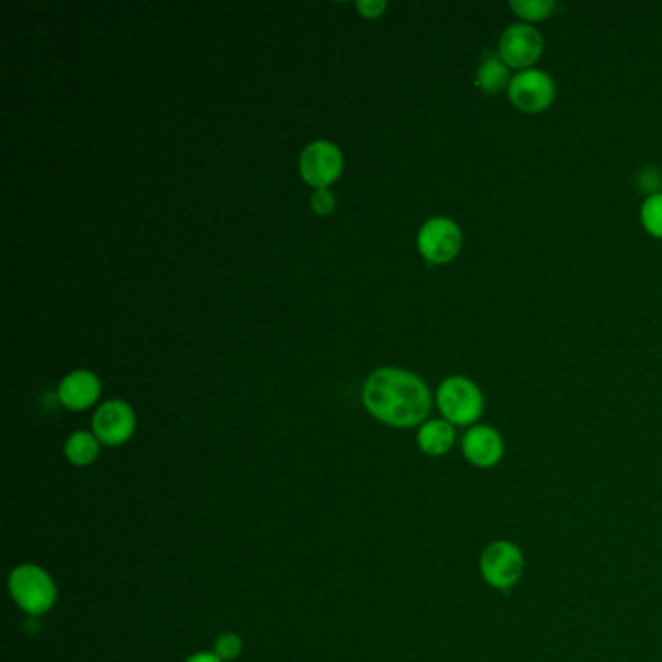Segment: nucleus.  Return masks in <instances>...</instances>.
Listing matches in <instances>:
<instances>
[{
	"label": "nucleus",
	"mask_w": 662,
	"mask_h": 662,
	"mask_svg": "<svg viewBox=\"0 0 662 662\" xmlns=\"http://www.w3.org/2000/svg\"><path fill=\"white\" fill-rule=\"evenodd\" d=\"M57 395H59L62 407L69 408L72 412H82L98 402L99 395H101V383H99L98 375L92 371H71L59 383Z\"/></svg>",
	"instance_id": "obj_11"
},
{
	"label": "nucleus",
	"mask_w": 662,
	"mask_h": 662,
	"mask_svg": "<svg viewBox=\"0 0 662 662\" xmlns=\"http://www.w3.org/2000/svg\"><path fill=\"white\" fill-rule=\"evenodd\" d=\"M480 574L495 591H509L525 574V554L511 540H495L480 556Z\"/></svg>",
	"instance_id": "obj_4"
},
{
	"label": "nucleus",
	"mask_w": 662,
	"mask_h": 662,
	"mask_svg": "<svg viewBox=\"0 0 662 662\" xmlns=\"http://www.w3.org/2000/svg\"><path fill=\"white\" fill-rule=\"evenodd\" d=\"M136 430V414L124 400H107L94 412L92 432L101 445L119 447L133 437Z\"/></svg>",
	"instance_id": "obj_9"
},
{
	"label": "nucleus",
	"mask_w": 662,
	"mask_h": 662,
	"mask_svg": "<svg viewBox=\"0 0 662 662\" xmlns=\"http://www.w3.org/2000/svg\"><path fill=\"white\" fill-rule=\"evenodd\" d=\"M99 445L94 432H74L64 443V455L74 467H88L98 459Z\"/></svg>",
	"instance_id": "obj_14"
},
{
	"label": "nucleus",
	"mask_w": 662,
	"mask_h": 662,
	"mask_svg": "<svg viewBox=\"0 0 662 662\" xmlns=\"http://www.w3.org/2000/svg\"><path fill=\"white\" fill-rule=\"evenodd\" d=\"M507 92L517 109L525 113H542L556 98V84L547 72L527 69L513 76Z\"/></svg>",
	"instance_id": "obj_8"
},
{
	"label": "nucleus",
	"mask_w": 662,
	"mask_h": 662,
	"mask_svg": "<svg viewBox=\"0 0 662 662\" xmlns=\"http://www.w3.org/2000/svg\"><path fill=\"white\" fill-rule=\"evenodd\" d=\"M497 53L504 59L509 69L517 71H527L532 69L534 62H539L544 53V37L539 29L525 22L511 24L505 27L504 34L499 37Z\"/></svg>",
	"instance_id": "obj_7"
},
{
	"label": "nucleus",
	"mask_w": 662,
	"mask_h": 662,
	"mask_svg": "<svg viewBox=\"0 0 662 662\" xmlns=\"http://www.w3.org/2000/svg\"><path fill=\"white\" fill-rule=\"evenodd\" d=\"M509 67L497 51H484L482 59L478 62L477 82L478 88L486 94H499L502 89L509 88L511 84Z\"/></svg>",
	"instance_id": "obj_13"
},
{
	"label": "nucleus",
	"mask_w": 662,
	"mask_h": 662,
	"mask_svg": "<svg viewBox=\"0 0 662 662\" xmlns=\"http://www.w3.org/2000/svg\"><path fill=\"white\" fill-rule=\"evenodd\" d=\"M356 9L362 14L363 19L375 20L380 19L381 14L387 10V2H383V0H360L356 4Z\"/></svg>",
	"instance_id": "obj_19"
},
{
	"label": "nucleus",
	"mask_w": 662,
	"mask_h": 662,
	"mask_svg": "<svg viewBox=\"0 0 662 662\" xmlns=\"http://www.w3.org/2000/svg\"><path fill=\"white\" fill-rule=\"evenodd\" d=\"M509 7L519 19L525 20V24H532V22H542L547 16H552L556 10V2L554 0H511Z\"/></svg>",
	"instance_id": "obj_15"
},
{
	"label": "nucleus",
	"mask_w": 662,
	"mask_h": 662,
	"mask_svg": "<svg viewBox=\"0 0 662 662\" xmlns=\"http://www.w3.org/2000/svg\"><path fill=\"white\" fill-rule=\"evenodd\" d=\"M416 245L430 265H447L460 253L462 231L457 221L447 216H435L420 228Z\"/></svg>",
	"instance_id": "obj_5"
},
{
	"label": "nucleus",
	"mask_w": 662,
	"mask_h": 662,
	"mask_svg": "<svg viewBox=\"0 0 662 662\" xmlns=\"http://www.w3.org/2000/svg\"><path fill=\"white\" fill-rule=\"evenodd\" d=\"M345 171V156L340 148L328 141L308 144L300 156V176L308 185L328 189Z\"/></svg>",
	"instance_id": "obj_6"
},
{
	"label": "nucleus",
	"mask_w": 662,
	"mask_h": 662,
	"mask_svg": "<svg viewBox=\"0 0 662 662\" xmlns=\"http://www.w3.org/2000/svg\"><path fill=\"white\" fill-rule=\"evenodd\" d=\"M9 591L12 601L29 616H44L57 602L53 577L36 564H22L10 571Z\"/></svg>",
	"instance_id": "obj_2"
},
{
	"label": "nucleus",
	"mask_w": 662,
	"mask_h": 662,
	"mask_svg": "<svg viewBox=\"0 0 662 662\" xmlns=\"http://www.w3.org/2000/svg\"><path fill=\"white\" fill-rule=\"evenodd\" d=\"M185 662H224L218 654L210 653V651H203V653H195L193 657H189Z\"/></svg>",
	"instance_id": "obj_20"
},
{
	"label": "nucleus",
	"mask_w": 662,
	"mask_h": 662,
	"mask_svg": "<svg viewBox=\"0 0 662 662\" xmlns=\"http://www.w3.org/2000/svg\"><path fill=\"white\" fill-rule=\"evenodd\" d=\"M363 407L390 428L424 424L432 410V393L416 373L400 368H381L363 385Z\"/></svg>",
	"instance_id": "obj_1"
},
{
	"label": "nucleus",
	"mask_w": 662,
	"mask_h": 662,
	"mask_svg": "<svg viewBox=\"0 0 662 662\" xmlns=\"http://www.w3.org/2000/svg\"><path fill=\"white\" fill-rule=\"evenodd\" d=\"M462 455L477 468H494L504 459V437L492 425H474L462 437Z\"/></svg>",
	"instance_id": "obj_10"
},
{
	"label": "nucleus",
	"mask_w": 662,
	"mask_h": 662,
	"mask_svg": "<svg viewBox=\"0 0 662 662\" xmlns=\"http://www.w3.org/2000/svg\"><path fill=\"white\" fill-rule=\"evenodd\" d=\"M435 402L453 425H474L484 414V395L477 383L465 375H450L437 387Z\"/></svg>",
	"instance_id": "obj_3"
},
{
	"label": "nucleus",
	"mask_w": 662,
	"mask_h": 662,
	"mask_svg": "<svg viewBox=\"0 0 662 662\" xmlns=\"http://www.w3.org/2000/svg\"><path fill=\"white\" fill-rule=\"evenodd\" d=\"M311 208L318 216H328V214L335 213L336 198L333 191L330 189H315V193L311 195Z\"/></svg>",
	"instance_id": "obj_18"
},
{
	"label": "nucleus",
	"mask_w": 662,
	"mask_h": 662,
	"mask_svg": "<svg viewBox=\"0 0 662 662\" xmlns=\"http://www.w3.org/2000/svg\"><path fill=\"white\" fill-rule=\"evenodd\" d=\"M457 440L455 425L449 424L447 420H428L420 425L418 432V447L430 457H443L447 455Z\"/></svg>",
	"instance_id": "obj_12"
},
{
	"label": "nucleus",
	"mask_w": 662,
	"mask_h": 662,
	"mask_svg": "<svg viewBox=\"0 0 662 662\" xmlns=\"http://www.w3.org/2000/svg\"><path fill=\"white\" fill-rule=\"evenodd\" d=\"M241 651H243V641H241V637H239L238 634H233V631L221 634V636L216 639V643H214V653L218 654L224 662L236 661L239 654H241Z\"/></svg>",
	"instance_id": "obj_17"
},
{
	"label": "nucleus",
	"mask_w": 662,
	"mask_h": 662,
	"mask_svg": "<svg viewBox=\"0 0 662 662\" xmlns=\"http://www.w3.org/2000/svg\"><path fill=\"white\" fill-rule=\"evenodd\" d=\"M639 216L645 230L653 238L662 239V191H657L645 198Z\"/></svg>",
	"instance_id": "obj_16"
}]
</instances>
